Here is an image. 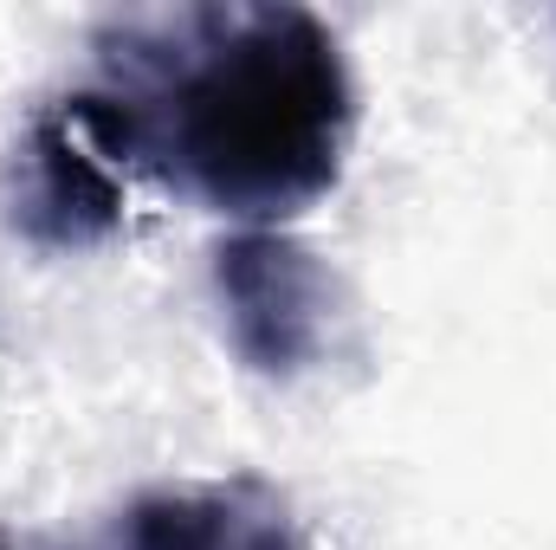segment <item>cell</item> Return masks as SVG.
Listing matches in <instances>:
<instances>
[{"instance_id": "6da1fadb", "label": "cell", "mask_w": 556, "mask_h": 550, "mask_svg": "<svg viewBox=\"0 0 556 550\" xmlns=\"http://www.w3.org/2000/svg\"><path fill=\"white\" fill-rule=\"evenodd\" d=\"M104 162L240 221L324 201L356 137L337 33L304 7H175L98 33V85L65 98Z\"/></svg>"}, {"instance_id": "3957f363", "label": "cell", "mask_w": 556, "mask_h": 550, "mask_svg": "<svg viewBox=\"0 0 556 550\" xmlns=\"http://www.w3.org/2000/svg\"><path fill=\"white\" fill-rule=\"evenodd\" d=\"M85 550H311L291 518V499L260 473L149 486L124 499Z\"/></svg>"}, {"instance_id": "7a4b0ae2", "label": "cell", "mask_w": 556, "mask_h": 550, "mask_svg": "<svg viewBox=\"0 0 556 550\" xmlns=\"http://www.w3.org/2000/svg\"><path fill=\"white\" fill-rule=\"evenodd\" d=\"M207 291L227 350L266 383H298L343 350L350 291L317 247L285 227H233L207 260Z\"/></svg>"}, {"instance_id": "277c9868", "label": "cell", "mask_w": 556, "mask_h": 550, "mask_svg": "<svg viewBox=\"0 0 556 550\" xmlns=\"http://www.w3.org/2000/svg\"><path fill=\"white\" fill-rule=\"evenodd\" d=\"M7 221L13 234H26L33 247L52 253H78L117 234L124 221V188L111 175V162L98 155V142L72 124V111H46L33 117V130L13 155V182H7Z\"/></svg>"}]
</instances>
